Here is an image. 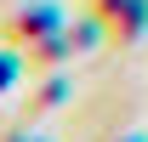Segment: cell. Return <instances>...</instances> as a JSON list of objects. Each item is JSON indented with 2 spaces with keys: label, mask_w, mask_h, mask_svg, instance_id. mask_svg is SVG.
I'll return each mask as SVG.
<instances>
[{
  "label": "cell",
  "mask_w": 148,
  "mask_h": 142,
  "mask_svg": "<svg viewBox=\"0 0 148 142\" xmlns=\"http://www.w3.org/2000/svg\"><path fill=\"white\" fill-rule=\"evenodd\" d=\"M97 17L114 29V40H137L148 23V0H97Z\"/></svg>",
  "instance_id": "obj_1"
},
{
  "label": "cell",
  "mask_w": 148,
  "mask_h": 142,
  "mask_svg": "<svg viewBox=\"0 0 148 142\" xmlns=\"http://www.w3.org/2000/svg\"><path fill=\"white\" fill-rule=\"evenodd\" d=\"M40 29H57V6H29L6 34H12V46H34V40H46Z\"/></svg>",
  "instance_id": "obj_2"
},
{
  "label": "cell",
  "mask_w": 148,
  "mask_h": 142,
  "mask_svg": "<svg viewBox=\"0 0 148 142\" xmlns=\"http://www.w3.org/2000/svg\"><path fill=\"white\" fill-rule=\"evenodd\" d=\"M12 74H17V57H12V51H0V91L12 85Z\"/></svg>",
  "instance_id": "obj_3"
},
{
  "label": "cell",
  "mask_w": 148,
  "mask_h": 142,
  "mask_svg": "<svg viewBox=\"0 0 148 142\" xmlns=\"http://www.w3.org/2000/svg\"><path fill=\"white\" fill-rule=\"evenodd\" d=\"M6 142H40V137H29V131H17V137H6Z\"/></svg>",
  "instance_id": "obj_4"
}]
</instances>
